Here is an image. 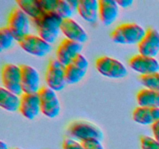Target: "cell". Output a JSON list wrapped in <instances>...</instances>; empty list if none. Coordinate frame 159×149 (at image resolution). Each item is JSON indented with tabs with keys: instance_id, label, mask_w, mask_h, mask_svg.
<instances>
[{
	"instance_id": "obj_1",
	"label": "cell",
	"mask_w": 159,
	"mask_h": 149,
	"mask_svg": "<svg viewBox=\"0 0 159 149\" xmlns=\"http://www.w3.org/2000/svg\"><path fill=\"white\" fill-rule=\"evenodd\" d=\"M62 20L63 19L54 12H43L32 22L39 37L51 44L58 37Z\"/></svg>"
},
{
	"instance_id": "obj_2",
	"label": "cell",
	"mask_w": 159,
	"mask_h": 149,
	"mask_svg": "<svg viewBox=\"0 0 159 149\" xmlns=\"http://www.w3.org/2000/svg\"><path fill=\"white\" fill-rule=\"evenodd\" d=\"M146 30L136 23H125L116 26L110 34L112 40L125 45L139 44L145 36Z\"/></svg>"
},
{
	"instance_id": "obj_3",
	"label": "cell",
	"mask_w": 159,
	"mask_h": 149,
	"mask_svg": "<svg viewBox=\"0 0 159 149\" xmlns=\"http://www.w3.org/2000/svg\"><path fill=\"white\" fill-rule=\"evenodd\" d=\"M71 138L81 142L90 139L102 141L103 132L96 124L85 120H75L71 122L67 129Z\"/></svg>"
},
{
	"instance_id": "obj_4",
	"label": "cell",
	"mask_w": 159,
	"mask_h": 149,
	"mask_svg": "<svg viewBox=\"0 0 159 149\" xmlns=\"http://www.w3.org/2000/svg\"><path fill=\"white\" fill-rule=\"evenodd\" d=\"M30 18L19 7L12 9L8 17L7 26L13 35L16 41L19 42L30 34Z\"/></svg>"
},
{
	"instance_id": "obj_5",
	"label": "cell",
	"mask_w": 159,
	"mask_h": 149,
	"mask_svg": "<svg viewBox=\"0 0 159 149\" xmlns=\"http://www.w3.org/2000/svg\"><path fill=\"white\" fill-rule=\"evenodd\" d=\"M96 68L102 75L110 79H124L128 74L127 68L120 61L108 56L96 59Z\"/></svg>"
},
{
	"instance_id": "obj_6",
	"label": "cell",
	"mask_w": 159,
	"mask_h": 149,
	"mask_svg": "<svg viewBox=\"0 0 159 149\" xmlns=\"http://www.w3.org/2000/svg\"><path fill=\"white\" fill-rule=\"evenodd\" d=\"M45 81L50 88L55 92L61 91L66 85L65 79V66L62 65L57 58L51 59L48 63Z\"/></svg>"
},
{
	"instance_id": "obj_7",
	"label": "cell",
	"mask_w": 159,
	"mask_h": 149,
	"mask_svg": "<svg viewBox=\"0 0 159 149\" xmlns=\"http://www.w3.org/2000/svg\"><path fill=\"white\" fill-rule=\"evenodd\" d=\"M41 113L48 118H55L60 114L61 104L56 92L48 86H43L38 92Z\"/></svg>"
},
{
	"instance_id": "obj_8",
	"label": "cell",
	"mask_w": 159,
	"mask_h": 149,
	"mask_svg": "<svg viewBox=\"0 0 159 149\" xmlns=\"http://www.w3.org/2000/svg\"><path fill=\"white\" fill-rule=\"evenodd\" d=\"M2 82L6 89L18 95L23 94L21 85V68L13 64H6L2 68Z\"/></svg>"
},
{
	"instance_id": "obj_9",
	"label": "cell",
	"mask_w": 159,
	"mask_h": 149,
	"mask_svg": "<svg viewBox=\"0 0 159 149\" xmlns=\"http://www.w3.org/2000/svg\"><path fill=\"white\" fill-rule=\"evenodd\" d=\"M20 47L31 55L44 57L52 50L51 43L34 34H28L19 42Z\"/></svg>"
},
{
	"instance_id": "obj_10",
	"label": "cell",
	"mask_w": 159,
	"mask_h": 149,
	"mask_svg": "<svg viewBox=\"0 0 159 149\" xmlns=\"http://www.w3.org/2000/svg\"><path fill=\"white\" fill-rule=\"evenodd\" d=\"M89 61L83 54H80L65 66V79L67 84L79 83L86 74L89 69Z\"/></svg>"
},
{
	"instance_id": "obj_11",
	"label": "cell",
	"mask_w": 159,
	"mask_h": 149,
	"mask_svg": "<svg viewBox=\"0 0 159 149\" xmlns=\"http://www.w3.org/2000/svg\"><path fill=\"white\" fill-rule=\"evenodd\" d=\"M21 68V85L23 93H38L40 87V74L34 67L27 65H20Z\"/></svg>"
},
{
	"instance_id": "obj_12",
	"label": "cell",
	"mask_w": 159,
	"mask_h": 149,
	"mask_svg": "<svg viewBox=\"0 0 159 149\" xmlns=\"http://www.w3.org/2000/svg\"><path fill=\"white\" fill-rule=\"evenodd\" d=\"M83 46L82 43L65 38L58 45L56 51V58L66 66L81 54Z\"/></svg>"
},
{
	"instance_id": "obj_13",
	"label": "cell",
	"mask_w": 159,
	"mask_h": 149,
	"mask_svg": "<svg viewBox=\"0 0 159 149\" xmlns=\"http://www.w3.org/2000/svg\"><path fill=\"white\" fill-rule=\"evenodd\" d=\"M129 66L133 71L141 75L150 74L159 71V62L155 57H150L142 54H135L129 60Z\"/></svg>"
},
{
	"instance_id": "obj_14",
	"label": "cell",
	"mask_w": 159,
	"mask_h": 149,
	"mask_svg": "<svg viewBox=\"0 0 159 149\" xmlns=\"http://www.w3.org/2000/svg\"><path fill=\"white\" fill-rule=\"evenodd\" d=\"M140 54L155 57L159 53V31L150 27L146 30L145 36L138 44Z\"/></svg>"
},
{
	"instance_id": "obj_15",
	"label": "cell",
	"mask_w": 159,
	"mask_h": 149,
	"mask_svg": "<svg viewBox=\"0 0 159 149\" xmlns=\"http://www.w3.org/2000/svg\"><path fill=\"white\" fill-rule=\"evenodd\" d=\"M61 31L67 39L79 43H83L88 40L89 36L86 31L79 23L71 18L62 20Z\"/></svg>"
},
{
	"instance_id": "obj_16",
	"label": "cell",
	"mask_w": 159,
	"mask_h": 149,
	"mask_svg": "<svg viewBox=\"0 0 159 149\" xmlns=\"http://www.w3.org/2000/svg\"><path fill=\"white\" fill-rule=\"evenodd\" d=\"M20 113L28 120H34L41 112L40 100L38 93H23L20 97Z\"/></svg>"
},
{
	"instance_id": "obj_17",
	"label": "cell",
	"mask_w": 159,
	"mask_h": 149,
	"mask_svg": "<svg viewBox=\"0 0 159 149\" xmlns=\"http://www.w3.org/2000/svg\"><path fill=\"white\" fill-rule=\"evenodd\" d=\"M119 5L115 0H99V16L106 26L113 24L119 16Z\"/></svg>"
},
{
	"instance_id": "obj_18",
	"label": "cell",
	"mask_w": 159,
	"mask_h": 149,
	"mask_svg": "<svg viewBox=\"0 0 159 149\" xmlns=\"http://www.w3.org/2000/svg\"><path fill=\"white\" fill-rule=\"evenodd\" d=\"M78 12L85 21L95 23L99 18V1L79 0Z\"/></svg>"
},
{
	"instance_id": "obj_19",
	"label": "cell",
	"mask_w": 159,
	"mask_h": 149,
	"mask_svg": "<svg viewBox=\"0 0 159 149\" xmlns=\"http://www.w3.org/2000/svg\"><path fill=\"white\" fill-rule=\"evenodd\" d=\"M133 120L141 125H152L159 120V108L138 106L133 111Z\"/></svg>"
},
{
	"instance_id": "obj_20",
	"label": "cell",
	"mask_w": 159,
	"mask_h": 149,
	"mask_svg": "<svg viewBox=\"0 0 159 149\" xmlns=\"http://www.w3.org/2000/svg\"><path fill=\"white\" fill-rule=\"evenodd\" d=\"M0 106L6 111H18L20 106V96L6 89L4 87H1L0 88Z\"/></svg>"
},
{
	"instance_id": "obj_21",
	"label": "cell",
	"mask_w": 159,
	"mask_h": 149,
	"mask_svg": "<svg viewBox=\"0 0 159 149\" xmlns=\"http://www.w3.org/2000/svg\"><path fill=\"white\" fill-rule=\"evenodd\" d=\"M137 102L139 106L159 108V93L142 88L137 94Z\"/></svg>"
},
{
	"instance_id": "obj_22",
	"label": "cell",
	"mask_w": 159,
	"mask_h": 149,
	"mask_svg": "<svg viewBox=\"0 0 159 149\" xmlns=\"http://www.w3.org/2000/svg\"><path fill=\"white\" fill-rule=\"evenodd\" d=\"M17 7L23 10L31 20L38 17L43 11L40 9L37 0H17Z\"/></svg>"
},
{
	"instance_id": "obj_23",
	"label": "cell",
	"mask_w": 159,
	"mask_h": 149,
	"mask_svg": "<svg viewBox=\"0 0 159 149\" xmlns=\"http://www.w3.org/2000/svg\"><path fill=\"white\" fill-rule=\"evenodd\" d=\"M54 12L63 20L71 18L74 13L68 0H56Z\"/></svg>"
},
{
	"instance_id": "obj_24",
	"label": "cell",
	"mask_w": 159,
	"mask_h": 149,
	"mask_svg": "<svg viewBox=\"0 0 159 149\" xmlns=\"http://www.w3.org/2000/svg\"><path fill=\"white\" fill-rule=\"evenodd\" d=\"M139 79L146 88L159 93V72L140 75Z\"/></svg>"
},
{
	"instance_id": "obj_25",
	"label": "cell",
	"mask_w": 159,
	"mask_h": 149,
	"mask_svg": "<svg viewBox=\"0 0 159 149\" xmlns=\"http://www.w3.org/2000/svg\"><path fill=\"white\" fill-rule=\"evenodd\" d=\"M14 40H15V38L7 26H3L0 29V50L1 51L10 48L13 45Z\"/></svg>"
},
{
	"instance_id": "obj_26",
	"label": "cell",
	"mask_w": 159,
	"mask_h": 149,
	"mask_svg": "<svg viewBox=\"0 0 159 149\" xmlns=\"http://www.w3.org/2000/svg\"><path fill=\"white\" fill-rule=\"evenodd\" d=\"M141 149H159V142L152 137L144 135L141 138Z\"/></svg>"
},
{
	"instance_id": "obj_27",
	"label": "cell",
	"mask_w": 159,
	"mask_h": 149,
	"mask_svg": "<svg viewBox=\"0 0 159 149\" xmlns=\"http://www.w3.org/2000/svg\"><path fill=\"white\" fill-rule=\"evenodd\" d=\"M62 147L63 149H85L82 143L71 138H67L64 140Z\"/></svg>"
},
{
	"instance_id": "obj_28",
	"label": "cell",
	"mask_w": 159,
	"mask_h": 149,
	"mask_svg": "<svg viewBox=\"0 0 159 149\" xmlns=\"http://www.w3.org/2000/svg\"><path fill=\"white\" fill-rule=\"evenodd\" d=\"M85 149H105L101 143V141L97 139H90L81 142Z\"/></svg>"
},
{
	"instance_id": "obj_29",
	"label": "cell",
	"mask_w": 159,
	"mask_h": 149,
	"mask_svg": "<svg viewBox=\"0 0 159 149\" xmlns=\"http://www.w3.org/2000/svg\"><path fill=\"white\" fill-rule=\"evenodd\" d=\"M152 130L154 137H155L154 138L159 142V120L158 121H156L155 124H152Z\"/></svg>"
},
{
	"instance_id": "obj_30",
	"label": "cell",
	"mask_w": 159,
	"mask_h": 149,
	"mask_svg": "<svg viewBox=\"0 0 159 149\" xmlns=\"http://www.w3.org/2000/svg\"><path fill=\"white\" fill-rule=\"evenodd\" d=\"M117 4L119 5L120 7L122 8H129L133 5L134 1L133 0H118Z\"/></svg>"
},
{
	"instance_id": "obj_31",
	"label": "cell",
	"mask_w": 159,
	"mask_h": 149,
	"mask_svg": "<svg viewBox=\"0 0 159 149\" xmlns=\"http://www.w3.org/2000/svg\"><path fill=\"white\" fill-rule=\"evenodd\" d=\"M71 9L74 12H78V6H79V1L77 0H68Z\"/></svg>"
},
{
	"instance_id": "obj_32",
	"label": "cell",
	"mask_w": 159,
	"mask_h": 149,
	"mask_svg": "<svg viewBox=\"0 0 159 149\" xmlns=\"http://www.w3.org/2000/svg\"><path fill=\"white\" fill-rule=\"evenodd\" d=\"M0 149H9L8 148L7 144H6L4 141H0Z\"/></svg>"
},
{
	"instance_id": "obj_33",
	"label": "cell",
	"mask_w": 159,
	"mask_h": 149,
	"mask_svg": "<svg viewBox=\"0 0 159 149\" xmlns=\"http://www.w3.org/2000/svg\"><path fill=\"white\" fill-rule=\"evenodd\" d=\"M12 149H22V148H20V147H15V148H12Z\"/></svg>"
}]
</instances>
